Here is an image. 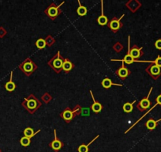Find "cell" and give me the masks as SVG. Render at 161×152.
<instances>
[{
	"label": "cell",
	"instance_id": "obj_1",
	"mask_svg": "<svg viewBox=\"0 0 161 152\" xmlns=\"http://www.w3.org/2000/svg\"><path fill=\"white\" fill-rule=\"evenodd\" d=\"M22 105L30 114H33L36 111L40 108V106L42 105V102L39 99L36 98L34 96V94H31L27 97L24 98L23 101L22 102Z\"/></svg>",
	"mask_w": 161,
	"mask_h": 152
},
{
	"label": "cell",
	"instance_id": "obj_2",
	"mask_svg": "<svg viewBox=\"0 0 161 152\" xmlns=\"http://www.w3.org/2000/svg\"><path fill=\"white\" fill-rule=\"evenodd\" d=\"M81 108L80 105H77L74 109H70L69 107L66 108L64 110L60 113V117L65 121L66 123L69 124L71 121H73L74 119L76 117L80 116V112H81Z\"/></svg>",
	"mask_w": 161,
	"mask_h": 152
},
{
	"label": "cell",
	"instance_id": "obj_3",
	"mask_svg": "<svg viewBox=\"0 0 161 152\" xmlns=\"http://www.w3.org/2000/svg\"><path fill=\"white\" fill-rule=\"evenodd\" d=\"M21 71L23 72L27 77H29L32 74H33L36 70H37L38 67L37 65L33 61V59L31 58H27L26 60H24L21 64L18 66Z\"/></svg>",
	"mask_w": 161,
	"mask_h": 152
},
{
	"label": "cell",
	"instance_id": "obj_4",
	"mask_svg": "<svg viewBox=\"0 0 161 152\" xmlns=\"http://www.w3.org/2000/svg\"><path fill=\"white\" fill-rule=\"evenodd\" d=\"M64 3H65V2H62L59 5H56L55 2H51L49 6L46 8L43 12H44V14H45L51 21H54V20L56 19V18L62 14L61 6H63Z\"/></svg>",
	"mask_w": 161,
	"mask_h": 152
},
{
	"label": "cell",
	"instance_id": "obj_5",
	"mask_svg": "<svg viewBox=\"0 0 161 152\" xmlns=\"http://www.w3.org/2000/svg\"><path fill=\"white\" fill-rule=\"evenodd\" d=\"M63 63V57L60 54V51H58L57 53L47 62V65L52 68L56 74H59L62 71Z\"/></svg>",
	"mask_w": 161,
	"mask_h": 152
},
{
	"label": "cell",
	"instance_id": "obj_6",
	"mask_svg": "<svg viewBox=\"0 0 161 152\" xmlns=\"http://www.w3.org/2000/svg\"><path fill=\"white\" fill-rule=\"evenodd\" d=\"M125 16V14H122L119 18H118L117 17H113L111 20L108 21V23L107 26H108V28L111 30L114 34H116L117 32H118V30L120 29H122L123 26V24L122 22V19L123 18V17Z\"/></svg>",
	"mask_w": 161,
	"mask_h": 152
},
{
	"label": "cell",
	"instance_id": "obj_7",
	"mask_svg": "<svg viewBox=\"0 0 161 152\" xmlns=\"http://www.w3.org/2000/svg\"><path fill=\"white\" fill-rule=\"evenodd\" d=\"M146 72L149 74L154 80H156L161 76V67H158L154 63H151L146 68Z\"/></svg>",
	"mask_w": 161,
	"mask_h": 152
},
{
	"label": "cell",
	"instance_id": "obj_8",
	"mask_svg": "<svg viewBox=\"0 0 161 152\" xmlns=\"http://www.w3.org/2000/svg\"><path fill=\"white\" fill-rule=\"evenodd\" d=\"M130 37H128V51L125 56L122 59H111V61H121L122 63H126V64H131L134 62H140V63H146V61H141V60H136L134 58L132 57V55H130Z\"/></svg>",
	"mask_w": 161,
	"mask_h": 152
},
{
	"label": "cell",
	"instance_id": "obj_9",
	"mask_svg": "<svg viewBox=\"0 0 161 152\" xmlns=\"http://www.w3.org/2000/svg\"><path fill=\"white\" fill-rule=\"evenodd\" d=\"M152 89H153V88L151 87V89H150L149 92V94L147 95V97H144L143 99H142V100L137 104V108H138V110L141 111V112H144V111L147 110V109H149V108H150V106H151L152 102L149 100V96L151 95Z\"/></svg>",
	"mask_w": 161,
	"mask_h": 152
},
{
	"label": "cell",
	"instance_id": "obj_10",
	"mask_svg": "<svg viewBox=\"0 0 161 152\" xmlns=\"http://www.w3.org/2000/svg\"><path fill=\"white\" fill-rule=\"evenodd\" d=\"M54 137H55L54 140L51 141V142L49 143L48 146L55 152H58L63 148V146H64V143L58 138L57 131H56V129H54Z\"/></svg>",
	"mask_w": 161,
	"mask_h": 152
},
{
	"label": "cell",
	"instance_id": "obj_11",
	"mask_svg": "<svg viewBox=\"0 0 161 152\" xmlns=\"http://www.w3.org/2000/svg\"><path fill=\"white\" fill-rule=\"evenodd\" d=\"M115 75L119 78L121 80H125L128 78V76L131 74V71L128 69L127 67H125V63H122V66L120 67H118V69L115 71Z\"/></svg>",
	"mask_w": 161,
	"mask_h": 152
},
{
	"label": "cell",
	"instance_id": "obj_12",
	"mask_svg": "<svg viewBox=\"0 0 161 152\" xmlns=\"http://www.w3.org/2000/svg\"><path fill=\"white\" fill-rule=\"evenodd\" d=\"M125 6L127 7L128 10H130L132 13H136L139 10L141 6H142V3L139 2L138 0H129L125 3Z\"/></svg>",
	"mask_w": 161,
	"mask_h": 152
},
{
	"label": "cell",
	"instance_id": "obj_13",
	"mask_svg": "<svg viewBox=\"0 0 161 152\" xmlns=\"http://www.w3.org/2000/svg\"><path fill=\"white\" fill-rule=\"evenodd\" d=\"M142 49H143V48H138V45L134 44L130 49V55L134 59L138 60V59L144 55V51H142Z\"/></svg>",
	"mask_w": 161,
	"mask_h": 152
},
{
	"label": "cell",
	"instance_id": "obj_14",
	"mask_svg": "<svg viewBox=\"0 0 161 152\" xmlns=\"http://www.w3.org/2000/svg\"><path fill=\"white\" fill-rule=\"evenodd\" d=\"M89 92H90V94H91V96H92V101H93L92 105L90 106V109H92V112H93V113H100V112H101V111H102V109H103V105H101V103H100L99 101H97L96 99H95L92 90H90Z\"/></svg>",
	"mask_w": 161,
	"mask_h": 152
},
{
	"label": "cell",
	"instance_id": "obj_15",
	"mask_svg": "<svg viewBox=\"0 0 161 152\" xmlns=\"http://www.w3.org/2000/svg\"><path fill=\"white\" fill-rule=\"evenodd\" d=\"M74 68V64L67 58H63V70L65 73H70L72 70Z\"/></svg>",
	"mask_w": 161,
	"mask_h": 152
},
{
	"label": "cell",
	"instance_id": "obj_16",
	"mask_svg": "<svg viewBox=\"0 0 161 152\" xmlns=\"http://www.w3.org/2000/svg\"><path fill=\"white\" fill-rule=\"evenodd\" d=\"M100 3H101V14L100 16L97 18V22L100 26H104L108 25V18H107V16L104 15V2L102 0L100 1Z\"/></svg>",
	"mask_w": 161,
	"mask_h": 152
},
{
	"label": "cell",
	"instance_id": "obj_17",
	"mask_svg": "<svg viewBox=\"0 0 161 152\" xmlns=\"http://www.w3.org/2000/svg\"><path fill=\"white\" fill-rule=\"evenodd\" d=\"M161 121V118L159 119V120H154V119H149L146 123V127L149 130L152 131L157 127L158 123Z\"/></svg>",
	"mask_w": 161,
	"mask_h": 152
},
{
	"label": "cell",
	"instance_id": "obj_18",
	"mask_svg": "<svg viewBox=\"0 0 161 152\" xmlns=\"http://www.w3.org/2000/svg\"><path fill=\"white\" fill-rule=\"evenodd\" d=\"M5 89L8 91V92H13L16 89V84L13 81V71H11L10 73V80L5 84Z\"/></svg>",
	"mask_w": 161,
	"mask_h": 152
},
{
	"label": "cell",
	"instance_id": "obj_19",
	"mask_svg": "<svg viewBox=\"0 0 161 152\" xmlns=\"http://www.w3.org/2000/svg\"><path fill=\"white\" fill-rule=\"evenodd\" d=\"M100 137V136H96V137H95L93 140H92V141H90V142L88 143V144H84V143H82V144H80V146L78 147V148H77V151L78 152H88L89 151V147H90V145L92 144V143H94L95 141L97 140V139Z\"/></svg>",
	"mask_w": 161,
	"mask_h": 152
},
{
	"label": "cell",
	"instance_id": "obj_20",
	"mask_svg": "<svg viewBox=\"0 0 161 152\" xmlns=\"http://www.w3.org/2000/svg\"><path fill=\"white\" fill-rule=\"evenodd\" d=\"M102 87L105 89H110L112 86H118V87H122V84H118V83H115L111 80L109 78H105L101 83Z\"/></svg>",
	"mask_w": 161,
	"mask_h": 152
},
{
	"label": "cell",
	"instance_id": "obj_21",
	"mask_svg": "<svg viewBox=\"0 0 161 152\" xmlns=\"http://www.w3.org/2000/svg\"><path fill=\"white\" fill-rule=\"evenodd\" d=\"M40 132V130H38L36 133H35L34 132V130L32 128H30V127H28V128H26L25 130H24V136H26V137H29V138L32 139L33 136H35L36 135L38 134V133Z\"/></svg>",
	"mask_w": 161,
	"mask_h": 152
},
{
	"label": "cell",
	"instance_id": "obj_22",
	"mask_svg": "<svg viewBox=\"0 0 161 152\" xmlns=\"http://www.w3.org/2000/svg\"><path fill=\"white\" fill-rule=\"evenodd\" d=\"M77 2H78V7H77V14H78L79 16H80V17H83V16H85L87 14V13H88V9H87L86 6H83L82 4L80 3V1H77Z\"/></svg>",
	"mask_w": 161,
	"mask_h": 152
},
{
	"label": "cell",
	"instance_id": "obj_23",
	"mask_svg": "<svg viewBox=\"0 0 161 152\" xmlns=\"http://www.w3.org/2000/svg\"><path fill=\"white\" fill-rule=\"evenodd\" d=\"M136 102V101H134L133 102H126L122 106L123 111L126 113H130L134 109V104Z\"/></svg>",
	"mask_w": 161,
	"mask_h": 152
},
{
	"label": "cell",
	"instance_id": "obj_24",
	"mask_svg": "<svg viewBox=\"0 0 161 152\" xmlns=\"http://www.w3.org/2000/svg\"><path fill=\"white\" fill-rule=\"evenodd\" d=\"M44 40H45L46 45L47 47H52L55 44V39L51 35H47Z\"/></svg>",
	"mask_w": 161,
	"mask_h": 152
},
{
	"label": "cell",
	"instance_id": "obj_25",
	"mask_svg": "<svg viewBox=\"0 0 161 152\" xmlns=\"http://www.w3.org/2000/svg\"><path fill=\"white\" fill-rule=\"evenodd\" d=\"M35 44L38 49H43V48L47 46L46 45L45 40L43 39V38H39V39H38L37 41H36Z\"/></svg>",
	"mask_w": 161,
	"mask_h": 152
},
{
	"label": "cell",
	"instance_id": "obj_26",
	"mask_svg": "<svg viewBox=\"0 0 161 152\" xmlns=\"http://www.w3.org/2000/svg\"><path fill=\"white\" fill-rule=\"evenodd\" d=\"M20 143H21L22 146L25 147H27L29 146L30 143H31V139L29 138V137L23 136L20 140Z\"/></svg>",
	"mask_w": 161,
	"mask_h": 152
},
{
	"label": "cell",
	"instance_id": "obj_27",
	"mask_svg": "<svg viewBox=\"0 0 161 152\" xmlns=\"http://www.w3.org/2000/svg\"><path fill=\"white\" fill-rule=\"evenodd\" d=\"M41 101L43 103H45V104H48L50 101H52V96L49 93L46 92V93L43 94V96L41 97Z\"/></svg>",
	"mask_w": 161,
	"mask_h": 152
},
{
	"label": "cell",
	"instance_id": "obj_28",
	"mask_svg": "<svg viewBox=\"0 0 161 152\" xmlns=\"http://www.w3.org/2000/svg\"><path fill=\"white\" fill-rule=\"evenodd\" d=\"M112 48H113V50H114L115 52L118 53V52L122 51V50L123 49V45H122V44L120 43V42L118 41V42H116L114 45H113Z\"/></svg>",
	"mask_w": 161,
	"mask_h": 152
},
{
	"label": "cell",
	"instance_id": "obj_29",
	"mask_svg": "<svg viewBox=\"0 0 161 152\" xmlns=\"http://www.w3.org/2000/svg\"><path fill=\"white\" fill-rule=\"evenodd\" d=\"M90 108V107H89ZM89 108H81V112H80V116L81 117H87L90 116V109Z\"/></svg>",
	"mask_w": 161,
	"mask_h": 152
},
{
	"label": "cell",
	"instance_id": "obj_30",
	"mask_svg": "<svg viewBox=\"0 0 161 152\" xmlns=\"http://www.w3.org/2000/svg\"><path fill=\"white\" fill-rule=\"evenodd\" d=\"M152 63H154V64H156V66H158V67H161V56L160 55H158L157 57H156V59L154 60V61H152Z\"/></svg>",
	"mask_w": 161,
	"mask_h": 152
},
{
	"label": "cell",
	"instance_id": "obj_31",
	"mask_svg": "<svg viewBox=\"0 0 161 152\" xmlns=\"http://www.w3.org/2000/svg\"><path fill=\"white\" fill-rule=\"evenodd\" d=\"M6 34H7V31L3 27H0V38H3Z\"/></svg>",
	"mask_w": 161,
	"mask_h": 152
},
{
	"label": "cell",
	"instance_id": "obj_32",
	"mask_svg": "<svg viewBox=\"0 0 161 152\" xmlns=\"http://www.w3.org/2000/svg\"><path fill=\"white\" fill-rule=\"evenodd\" d=\"M155 47L157 48L158 50H161V39L157 40L155 42Z\"/></svg>",
	"mask_w": 161,
	"mask_h": 152
},
{
	"label": "cell",
	"instance_id": "obj_33",
	"mask_svg": "<svg viewBox=\"0 0 161 152\" xmlns=\"http://www.w3.org/2000/svg\"><path fill=\"white\" fill-rule=\"evenodd\" d=\"M156 104H157V105H161V94L156 97Z\"/></svg>",
	"mask_w": 161,
	"mask_h": 152
},
{
	"label": "cell",
	"instance_id": "obj_34",
	"mask_svg": "<svg viewBox=\"0 0 161 152\" xmlns=\"http://www.w3.org/2000/svg\"><path fill=\"white\" fill-rule=\"evenodd\" d=\"M0 152H1V150H0Z\"/></svg>",
	"mask_w": 161,
	"mask_h": 152
}]
</instances>
